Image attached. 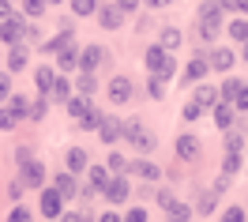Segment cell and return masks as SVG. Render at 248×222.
<instances>
[{
  "instance_id": "6da1fadb",
  "label": "cell",
  "mask_w": 248,
  "mask_h": 222,
  "mask_svg": "<svg viewBox=\"0 0 248 222\" xmlns=\"http://www.w3.org/2000/svg\"><path fill=\"white\" fill-rule=\"evenodd\" d=\"M121 140H128L136 151H140V155H151V151L158 147L155 132H147L140 117H128V121H121Z\"/></svg>"
},
{
  "instance_id": "7a4b0ae2",
  "label": "cell",
  "mask_w": 248,
  "mask_h": 222,
  "mask_svg": "<svg viewBox=\"0 0 248 222\" xmlns=\"http://www.w3.org/2000/svg\"><path fill=\"white\" fill-rule=\"evenodd\" d=\"M196 27H200V38L203 42H215L218 34H222V8H218V0H203L200 12H196Z\"/></svg>"
},
{
  "instance_id": "3957f363",
  "label": "cell",
  "mask_w": 248,
  "mask_h": 222,
  "mask_svg": "<svg viewBox=\"0 0 248 222\" xmlns=\"http://www.w3.org/2000/svg\"><path fill=\"white\" fill-rule=\"evenodd\" d=\"M143 61H147V72H151L155 79H173V76H177V61H173L162 46H151Z\"/></svg>"
},
{
  "instance_id": "277c9868",
  "label": "cell",
  "mask_w": 248,
  "mask_h": 222,
  "mask_svg": "<svg viewBox=\"0 0 248 222\" xmlns=\"http://www.w3.org/2000/svg\"><path fill=\"white\" fill-rule=\"evenodd\" d=\"M19 185H23V189H42V185H46V166L38 159L19 162Z\"/></svg>"
},
{
  "instance_id": "5b68a950",
  "label": "cell",
  "mask_w": 248,
  "mask_h": 222,
  "mask_svg": "<svg viewBox=\"0 0 248 222\" xmlns=\"http://www.w3.org/2000/svg\"><path fill=\"white\" fill-rule=\"evenodd\" d=\"M102 196H106L109 204H124L128 196H132V185H128V174H113L106 181V189H102Z\"/></svg>"
},
{
  "instance_id": "8992f818",
  "label": "cell",
  "mask_w": 248,
  "mask_h": 222,
  "mask_svg": "<svg viewBox=\"0 0 248 222\" xmlns=\"http://www.w3.org/2000/svg\"><path fill=\"white\" fill-rule=\"evenodd\" d=\"M23 31H27V19L23 16L0 19V42L4 46H23Z\"/></svg>"
},
{
  "instance_id": "52a82bcc",
  "label": "cell",
  "mask_w": 248,
  "mask_h": 222,
  "mask_svg": "<svg viewBox=\"0 0 248 222\" xmlns=\"http://www.w3.org/2000/svg\"><path fill=\"white\" fill-rule=\"evenodd\" d=\"M38 211H42L46 219H57V215L64 211V196L53 189V185H49V189L42 185V196H38Z\"/></svg>"
},
{
  "instance_id": "ba28073f",
  "label": "cell",
  "mask_w": 248,
  "mask_h": 222,
  "mask_svg": "<svg viewBox=\"0 0 248 222\" xmlns=\"http://www.w3.org/2000/svg\"><path fill=\"white\" fill-rule=\"evenodd\" d=\"M203 57H207V68L211 72H230L233 64H237V53L233 49H203Z\"/></svg>"
},
{
  "instance_id": "9c48e42d",
  "label": "cell",
  "mask_w": 248,
  "mask_h": 222,
  "mask_svg": "<svg viewBox=\"0 0 248 222\" xmlns=\"http://www.w3.org/2000/svg\"><path fill=\"white\" fill-rule=\"evenodd\" d=\"M94 16H98V27H102V31H121L124 27V12L117 4H98Z\"/></svg>"
},
{
  "instance_id": "30bf717a",
  "label": "cell",
  "mask_w": 248,
  "mask_h": 222,
  "mask_svg": "<svg viewBox=\"0 0 248 222\" xmlns=\"http://www.w3.org/2000/svg\"><path fill=\"white\" fill-rule=\"evenodd\" d=\"M102 64H106V49L102 46H83L79 49V72H98V68H102Z\"/></svg>"
},
{
  "instance_id": "8fae6325",
  "label": "cell",
  "mask_w": 248,
  "mask_h": 222,
  "mask_svg": "<svg viewBox=\"0 0 248 222\" xmlns=\"http://www.w3.org/2000/svg\"><path fill=\"white\" fill-rule=\"evenodd\" d=\"M98 140L102 143H121V117H109V113H102V121H98Z\"/></svg>"
},
{
  "instance_id": "7c38bea8",
  "label": "cell",
  "mask_w": 248,
  "mask_h": 222,
  "mask_svg": "<svg viewBox=\"0 0 248 222\" xmlns=\"http://www.w3.org/2000/svg\"><path fill=\"white\" fill-rule=\"evenodd\" d=\"M207 72H211V68H207V57L200 53V57H192V61L185 64V79L181 83H185V87H196L200 79H207Z\"/></svg>"
},
{
  "instance_id": "4fadbf2b",
  "label": "cell",
  "mask_w": 248,
  "mask_h": 222,
  "mask_svg": "<svg viewBox=\"0 0 248 222\" xmlns=\"http://www.w3.org/2000/svg\"><path fill=\"white\" fill-rule=\"evenodd\" d=\"M177 159H185V162H196V159H200V136L181 132V136H177Z\"/></svg>"
},
{
  "instance_id": "5bb4252c",
  "label": "cell",
  "mask_w": 248,
  "mask_h": 222,
  "mask_svg": "<svg viewBox=\"0 0 248 222\" xmlns=\"http://www.w3.org/2000/svg\"><path fill=\"white\" fill-rule=\"evenodd\" d=\"M53 57H57V68H61V72H72V68L79 64V46L68 38V42H64V46L53 53Z\"/></svg>"
},
{
  "instance_id": "9a60e30c",
  "label": "cell",
  "mask_w": 248,
  "mask_h": 222,
  "mask_svg": "<svg viewBox=\"0 0 248 222\" xmlns=\"http://www.w3.org/2000/svg\"><path fill=\"white\" fill-rule=\"evenodd\" d=\"M128 98H132V79H128V76L109 79V102H113V106H124Z\"/></svg>"
},
{
  "instance_id": "2e32d148",
  "label": "cell",
  "mask_w": 248,
  "mask_h": 222,
  "mask_svg": "<svg viewBox=\"0 0 248 222\" xmlns=\"http://www.w3.org/2000/svg\"><path fill=\"white\" fill-rule=\"evenodd\" d=\"M53 189L61 192L64 200H76V196H79V181H76V174H68V170H61V174L53 177Z\"/></svg>"
},
{
  "instance_id": "e0dca14e",
  "label": "cell",
  "mask_w": 248,
  "mask_h": 222,
  "mask_svg": "<svg viewBox=\"0 0 248 222\" xmlns=\"http://www.w3.org/2000/svg\"><path fill=\"white\" fill-rule=\"evenodd\" d=\"M64 166H68V174H87L91 159H87V151H83V147H72V151L64 155Z\"/></svg>"
},
{
  "instance_id": "ac0fdd59",
  "label": "cell",
  "mask_w": 248,
  "mask_h": 222,
  "mask_svg": "<svg viewBox=\"0 0 248 222\" xmlns=\"http://www.w3.org/2000/svg\"><path fill=\"white\" fill-rule=\"evenodd\" d=\"M0 106H8V113L16 117V121H27V113H31V98H23V95H8Z\"/></svg>"
},
{
  "instance_id": "d6986e66",
  "label": "cell",
  "mask_w": 248,
  "mask_h": 222,
  "mask_svg": "<svg viewBox=\"0 0 248 222\" xmlns=\"http://www.w3.org/2000/svg\"><path fill=\"white\" fill-rule=\"evenodd\" d=\"M68 95H72V79H68V72L53 76V87H49V102H68Z\"/></svg>"
},
{
  "instance_id": "ffe728a7",
  "label": "cell",
  "mask_w": 248,
  "mask_h": 222,
  "mask_svg": "<svg viewBox=\"0 0 248 222\" xmlns=\"http://www.w3.org/2000/svg\"><path fill=\"white\" fill-rule=\"evenodd\" d=\"M128 174L143 177V181H158V177H162V170H158L151 159H140V162H128Z\"/></svg>"
},
{
  "instance_id": "44dd1931",
  "label": "cell",
  "mask_w": 248,
  "mask_h": 222,
  "mask_svg": "<svg viewBox=\"0 0 248 222\" xmlns=\"http://www.w3.org/2000/svg\"><path fill=\"white\" fill-rule=\"evenodd\" d=\"M109 177H113V174H109V166H87V189H91V192H102Z\"/></svg>"
},
{
  "instance_id": "7402d4cb",
  "label": "cell",
  "mask_w": 248,
  "mask_h": 222,
  "mask_svg": "<svg viewBox=\"0 0 248 222\" xmlns=\"http://www.w3.org/2000/svg\"><path fill=\"white\" fill-rule=\"evenodd\" d=\"M211 113H215V125H218V128H233V117H237V110H233L230 102H222V98H218L215 106H211Z\"/></svg>"
},
{
  "instance_id": "603a6c76",
  "label": "cell",
  "mask_w": 248,
  "mask_h": 222,
  "mask_svg": "<svg viewBox=\"0 0 248 222\" xmlns=\"http://www.w3.org/2000/svg\"><path fill=\"white\" fill-rule=\"evenodd\" d=\"M192 102H196V106H203V110H211V106L218 102V91L211 87V83H196V95H192Z\"/></svg>"
},
{
  "instance_id": "cb8c5ba5",
  "label": "cell",
  "mask_w": 248,
  "mask_h": 222,
  "mask_svg": "<svg viewBox=\"0 0 248 222\" xmlns=\"http://www.w3.org/2000/svg\"><path fill=\"white\" fill-rule=\"evenodd\" d=\"M31 64V53H27V46H12L8 49V72H23Z\"/></svg>"
},
{
  "instance_id": "d4e9b609",
  "label": "cell",
  "mask_w": 248,
  "mask_h": 222,
  "mask_svg": "<svg viewBox=\"0 0 248 222\" xmlns=\"http://www.w3.org/2000/svg\"><path fill=\"white\" fill-rule=\"evenodd\" d=\"M53 76H57V72H53L49 64H38V68H34V87H38V95H49V87H53Z\"/></svg>"
},
{
  "instance_id": "484cf974",
  "label": "cell",
  "mask_w": 248,
  "mask_h": 222,
  "mask_svg": "<svg viewBox=\"0 0 248 222\" xmlns=\"http://www.w3.org/2000/svg\"><path fill=\"white\" fill-rule=\"evenodd\" d=\"M87 106H91V98H83V95H68V102H64V113H68L72 121H79V117L87 113Z\"/></svg>"
},
{
  "instance_id": "4316f807",
  "label": "cell",
  "mask_w": 248,
  "mask_h": 222,
  "mask_svg": "<svg viewBox=\"0 0 248 222\" xmlns=\"http://www.w3.org/2000/svg\"><path fill=\"white\" fill-rule=\"evenodd\" d=\"M76 91H79L83 98H94V95H98V79H94V72H79Z\"/></svg>"
},
{
  "instance_id": "83f0119b",
  "label": "cell",
  "mask_w": 248,
  "mask_h": 222,
  "mask_svg": "<svg viewBox=\"0 0 248 222\" xmlns=\"http://www.w3.org/2000/svg\"><path fill=\"white\" fill-rule=\"evenodd\" d=\"M46 0H23V19H34V23H38V19L46 16Z\"/></svg>"
},
{
  "instance_id": "f1b7e54d",
  "label": "cell",
  "mask_w": 248,
  "mask_h": 222,
  "mask_svg": "<svg viewBox=\"0 0 248 222\" xmlns=\"http://www.w3.org/2000/svg\"><path fill=\"white\" fill-rule=\"evenodd\" d=\"M245 132H237V128H226V151H233V155H241L245 151Z\"/></svg>"
},
{
  "instance_id": "f546056e",
  "label": "cell",
  "mask_w": 248,
  "mask_h": 222,
  "mask_svg": "<svg viewBox=\"0 0 248 222\" xmlns=\"http://www.w3.org/2000/svg\"><path fill=\"white\" fill-rule=\"evenodd\" d=\"M181 42H185V38H181V31H177V27H166V31H162V42H158V46L170 53V49H181Z\"/></svg>"
},
{
  "instance_id": "4dcf8cb0",
  "label": "cell",
  "mask_w": 248,
  "mask_h": 222,
  "mask_svg": "<svg viewBox=\"0 0 248 222\" xmlns=\"http://www.w3.org/2000/svg\"><path fill=\"white\" fill-rule=\"evenodd\" d=\"M230 38L237 42V46H245L248 42V19H233L230 23Z\"/></svg>"
},
{
  "instance_id": "1f68e13d",
  "label": "cell",
  "mask_w": 248,
  "mask_h": 222,
  "mask_svg": "<svg viewBox=\"0 0 248 222\" xmlns=\"http://www.w3.org/2000/svg\"><path fill=\"white\" fill-rule=\"evenodd\" d=\"M46 113H49V95H38L31 102V113H27V117H31V121H42Z\"/></svg>"
},
{
  "instance_id": "d6a6232c",
  "label": "cell",
  "mask_w": 248,
  "mask_h": 222,
  "mask_svg": "<svg viewBox=\"0 0 248 222\" xmlns=\"http://www.w3.org/2000/svg\"><path fill=\"white\" fill-rule=\"evenodd\" d=\"M98 121H102V110L87 106V113H83V117L76 121V128H87V132H91V128H98Z\"/></svg>"
},
{
  "instance_id": "836d02e7",
  "label": "cell",
  "mask_w": 248,
  "mask_h": 222,
  "mask_svg": "<svg viewBox=\"0 0 248 222\" xmlns=\"http://www.w3.org/2000/svg\"><path fill=\"white\" fill-rule=\"evenodd\" d=\"M222 174H226V177L241 174V155H233V151H226V159H222Z\"/></svg>"
},
{
  "instance_id": "e575fe53",
  "label": "cell",
  "mask_w": 248,
  "mask_h": 222,
  "mask_svg": "<svg viewBox=\"0 0 248 222\" xmlns=\"http://www.w3.org/2000/svg\"><path fill=\"white\" fill-rule=\"evenodd\" d=\"M230 106H233L237 113H245V110H248V83H241V87H237V95L230 98Z\"/></svg>"
},
{
  "instance_id": "d590c367",
  "label": "cell",
  "mask_w": 248,
  "mask_h": 222,
  "mask_svg": "<svg viewBox=\"0 0 248 222\" xmlns=\"http://www.w3.org/2000/svg\"><path fill=\"white\" fill-rule=\"evenodd\" d=\"M166 215H170L173 222H188V219H192V207H188V204H181V200H177V204H173L170 211H166Z\"/></svg>"
},
{
  "instance_id": "8d00e7d4",
  "label": "cell",
  "mask_w": 248,
  "mask_h": 222,
  "mask_svg": "<svg viewBox=\"0 0 248 222\" xmlns=\"http://www.w3.org/2000/svg\"><path fill=\"white\" fill-rule=\"evenodd\" d=\"M218 222H248V211L233 204V207H226V211H222V219H218Z\"/></svg>"
},
{
  "instance_id": "74e56055",
  "label": "cell",
  "mask_w": 248,
  "mask_h": 222,
  "mask_svg": "<svg viewBox=\"0 0 248 222\" xmlns=\"http://www.w3.org/2000/svg\"><path fill=\"white\" fill-rule=\"evenodd\" d=\"M72 12H76V16H94V12H98V0H72Z\"/></svg>"
},
{
  "instance_id": "f35d334b",
  "label": "cell",
  "mask_w": 248,
  "mask_h": 222,
  "mask_svg": "<svg viewBox=\"0 0 248 222\" xmlns=\"http://www.w3.org/2000/svg\"><path fill=\"white\" fill-rule=\"evenodd\" d=\"M106 166H109V174H128V162H124V155H121V151H113Z\"/></svg>"
},
{
  "instance_id": "ab89813d",
  "label": "cell",
  "mask_w": 248,
  "mask_h": 222,
  "mask_svg": "<svg viewBox=\"0 0 248 222\" xmlns=\"http://www.w3.org/2000/svg\"><path fill=\"white\" fill-rule=\"evenodd\" d=\"M237 87H241V79H222V87H218V98H222V102H230V98L237 95Z\"/></svg>"
},
{
  "instance_id": "60d3db41",
  "label": "cell",
  "mask_w": 248,
  "mask_h": 222,
  "mask_svg": "<svg viewBox=\"0 0 248 222\" xmlns=\"http://www.w3.org/2000/svg\"><path fill=\"white\" fill-rule=\"evenodd\" d=\"M218 8H222V12H237V16H248V4H245V0H218Z\"/></svg>"
},
{
  "instance_id": "b9f144b4",
  "label": "cell",
  "mask_w": 248,
  "mask_h": 222,
  "mask_svg": "<svg viewBox=\"0 0 248 222\" xmlns=\"http://www.w3.org/2000/svg\"><path fill=\"white\" fill-rule=\"evenodd\" d=\"M215 200H218V192H203L196 211H200V215H211V211H215Z\"/></svg>"
},
{
  "instance_id": "7bdbcfd3",
  "label": "cell",
  "mask_w": 248,
  "mask_h": 222,
  "mask_svg": "<svg viewBox=\"0 0 248 222\" xmlns=\"http://www.w3.org/2000/svg\"><path fill=\"white\" fill-rule=\"evenodd\" d=\"M147 95L155 98V102H158V98H166V83H162V79H155V76H151V79H147Z\"/></svg>"
},
{
  "instance_id": "ee69618b",
  "label": "cell",
  "mask_w": 248,
  "mask_h": 222,
  "mask_svg": "<svg viewBox=\"0 0 248 222\" xmlns=\"http://www.w3.org/2000/svg\"><path fill=\"white\" fill-rule=\"evenodd\" d=\"M8 222H34V211H31V207H12Z\"/></svg>"
},
{
  "instance_id": "f6af8a7d",
  "label": "cell",
  "mask_w": 248,
  "mask_h": 222,
  "mask_svg": "<svg viewBox=\"0 0 248 222\" xmlns=\"http://www.w3.org/2000/svg\"><path fill=\"white\" fill-rule=\"evenodd\" d=\"M203 113H207V110H203V106H196V102H188L185 110H181V117H185V121H200Z\"/></svg>"
},
{
  "instance_id": "bcb514c9",
  "label": "cell",
  "mask_w": 248,
  "mask_h": 222,
  "mask_svg": "<svg viewBox=\"0 0 248 222\" xmlns=\"http://www.w3.org/2000/svg\"><path fill=\"white\" fill-rule=\"evenodd\" d=\"M0 128H4V132H12V128H19V121L12 117V113H8V106H0Z\"/></svg>"
},
{
  "instance_id": "7dc6e473",
  "label": "cell",
  "mask_w": 248,
  "mask_h": 222,
  "mask_svg": "<svg viewBox=\"0 0 248 222\" xmlns=\"http://www.w3.org/2000/svg\"><path fill=\"white\" fill-rule=\"evenodd\" d=\"M121 222H147V211H143V207H128Z\"/></svg>"
},
{
  "instance_id": "c3c4849f",
  "label": "cell",
  "mask_w": 248,
  "mask_h": 222,
  "mask_svg": "<svg viewBox=\"0 0 248 222\" xmlns=\"http://www.w3.org/2000/svg\"><path fill=\"white\" fill-rule=\"evenodd\" d=\"M173 204H177V196H173V192H166V189H158V207H162V211H170Z\"/></svg>"
},
{
  "instance_id": "681fc988",
  "label": "cell",
  "mask_w": 248,
  "mask_h": 222,
  "mask_svg": "<svg viewBox=\"0 0 248 222\" xmlns=\"http://www.w3.org/2000/svg\"><path fill=\"white\" fill-rule=\"evenodd\" d=\"M12 95V72H0V102Z\"/></svg>"
},
{
  "instance_id": "f907efd6",
  "label": "cell",
  "mask_w": 248,
  "mask_h": 222,
  "mask_svg": "<svg viewBox=\"0 0 248 222\" xmlns=\"http://www.w3.org/2000/svg\"><path fill=\"white\" fill-rule=\"evenodd\" d=\"M57 222H87V219H83L79 211H61V215H57Z\"/></svg>"
},
{
  "instance_id": "816d5d0a",
  "label": "cell",
  "mask_w": 248,
  "mask_h": 222,
  "mask_svg": "<svg viewBox=\"0 0 248 222\" xmlns=\"http://www.w3.org/2000/svg\"><path fill=\"white\" fill-rule=\"evenodd\" d=\"M27 159H34V147H27V143H23V147L16 151V162H27Z\"/></svg>"
},
{
  "instance_id": "f5cc1de1",
  "label": "cell",
  "mask_w": 248,
  "mask_h": 222,
  "mask_svg": "<svg viewBox=\"0 0 248 222\" xmlns=\"http://www.w3.org/2000/svg\"><path fill=\"white\" fill-rule=\"evenodd\" d=\"M117 8L128 16V12H136V8H140V0H117Z\"/></svg>"
},
{
  "instance_id": "db71d44e",
  "label": "cell",
  "mask_w": 248,
  "mask_h": 222,
  "mask_svg": "<svg viewBox=\"0 0 248 222\" xmlns=\"http://www.w3.org/2000/svg\"><path fill=\"white\" fill-rule=\"evenodd\" d=\"M16 16V8H12V0H0V19H12Z\"/></svg>"
},
{
  "instance_id": "11a10c76",
  "label": "cell",
  "mask_w": 248,
  "mask_h": 222,
  "mask_svg": "<svg viewBox=\"0 0 248 222\" xmlns=\"http://www.w3.org/2000/svg\"><path fill=\"white\" fill-rule=\"evenodd\" d=\"M19 196H23V185H19V181H12V185H8V200H19Z\"/></svg>"
},
{
  "instance_id": "9f6ffc18",
  "label": "cell",
  "mask_w": 248,
  "mask_h": 222,
  "mask_svg": "<svg viewBox=\"0 0 248 222\" xmlns=\"http://www.w3.org/2000/svg\"><path fill=\"white\" fill-rule=\"evenodd\" d=\"M143 4H147V8H170L173 0H143Z\"/></svg>"
},
{
  "instance_id": "6f0895ef",
  "label": "cell",
  "mask_w": 248,
  "mask_h": 222,
  "mask_svg": "<svg viewBox=\"0 0 248 222\" xmlns=\"http://www.w3.org/2000/svg\"><path fill=\"white\" fill-rule=\"evenodd\" d=\"M98 222H121V215H117V211H106V215H102Z\"/></svg>"
},
{
  "instance_id": "680465c9",
  "label": "cell",
  "mask_w": 248,
  "mask_h": 222,
  "mask_svg": "<svg viewBox=\"0 0 248 222\" xmlns=\"http://www.w3.org/2000/svg\"><path fill=\"white\" fill-rule=\"evenodd\" d=\"M241 57H245V64H248V42H245V49H241Z\"/></svg>"
},
{
  "instance_id": "91938a15",
  "label": "cell",
  "mask_w": 248,
  "mask_h": 222,
  "mask_svg": "<svg viewBox=\"0 0 248 222\" xmlns=\"http://www.w3.org/2000/svg\"><path fill=\"white\" fill-rule=\"evenodd\" d=\"M46 4H64V0H46Z\"/></svg>"
},
{
  "instance_id": "94428289",
  "label": "cell",
  "mask_w": 248,
  "mask_h": 222,
  "mask_svg": "<svg viewBox=\"0 0 248 222\" xmlns=\"http://www.w3.org/2000/svg\"><path fill=\"white\" fill-rule=\"evenodd\" d=\"M49 222H57V219H49Z\"/></svg>"
},
{
  "instance_id": "6125c7cd",
  "label": "cell",
  "mask_w": 248,
  "mask_h": 222,
  "mask_svg": "<svg viewBox=\"0 0 248 222\" xmlns=\"http://www.w3.org/2000/svg\"><path fill=\"white\" fill-rule=\"evenodd\" d=\"M245 4H248V0H245Z\"/></svg>"
}]
</instances>
